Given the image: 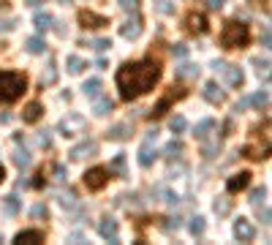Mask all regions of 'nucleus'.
Returning <instances> with one entry per match:
<instances>
[{
    "instance_id": "f257e3e1",
    "label": "nucleus",
    "mask_w": 272,
    "mask_h": 245,
    "mask_svg": "<svg viewBox=\"0 0 272 245\" xmlns=\"http://www.w3.org/2000/svg\"><path fill=\"white\" fill-rule=\"evenodd\" d=\"M161 79V63L155 58H144L136 63H125L117 68V90L123 101H136L139 95L150 93Z\"/></svg>"
},
{
    "instance_id": "f03ea898",
    "label": "nucleus",
    "mask_w": 272,
    "mask_h": 245,
    "mask_svg": "<svg viewBox=\"0 0 272 245\" xmlns=\"http://www.w3.org/2000/svg\"><path fill=\"white\" fill-rule=\"evenodd\" d=\"M27 90V76L19 71H0V104H14Z\"/></svg>"
},
{
    "instance_id": "7ed1b4c3",
    "label": "nucleus",
    "mask_w": 272,
    "mask_h": 245,
    "mask_svg": "<svg viewBox=\"0 0 272 245\" xmlns=\"http://www.w3.org/2000/svg\"><path fill=\"white\" fill-rule=\"evenodd\" d=\"M248 41H250V28L245 22L231 19V22L223 25V33H220V47L223 49H243L248 47Z\"/></svg>"
},
{
    "instance_id": "20e7f679",
    "label": "nucleus",
    "mask_w": 272,
    "mask_h": 245,
    "mask_svg": "<svg viewBox=\"0 0 272 245\" xmlns=\"http://www.w3.org/2000/svg\"><path fill=\"white\" fill-rule=\"evenodd\" d=\"M185 95H188V90H185V88H174V85H172V88H169L163 95H161L158 104H155L153 109H150V117H163L166 112H169V106L177 104V101H180V98H185Z\"/></svg>"
},
{
    "instance_id": "39448f33",
    "label": "nucleus",
    "mask_w": 272,
    "mask_h": 245,
    "mask_svg": "<svg viewBox=\"0 0 272 245\" xmlns=\"http://www.w3.org/2000/svg\"><path fill=\"white\" fill-rule=\"evenodd\" d=\"M107 183H109L107 166H93V169L84 172V185H87V191H101V188H107Z\"/></svg>"
},
{
    "instance_id": "423d86ee",
    "label": "nucleus",
    "mask_w": 272,
    "mask_h": 245,
    "mask_svg": "<svg viewBox=\"0 0 272 245\" xmlns=\"http://www.w3.org/2000/svg\"><path fill=\"white\" fill-rule=\"evenodd\" d=\"M213 68L218 71V74H223V76H226V82H229L231 88H243L245 76H243V71L237 68V65H229V63H223V60H215Z\"/></svg>"
},
{
    "instance_id": "0eeeda50",
    "label": "nucleus",
    "mask_w": 272,
    "mask_h": 245,
    "mask_svg": "<svg viewBox=\"0 0 272 245\" xmlns=\"http://www.w3.org/2000/svg\"><path fill=\"white\" fill-rule=\"evenodd\" d=\"M185 30L193 35H201V33H207V17L199 11H190L188 17H185Z\"/></svg>"
},
{
    "instance_id": "6e6552de",
    "label": "nucleus",
    "mask_w": 272,
    "mask_h": 245,
    "mask_svg": "<svg viewBox=\"0 0 272 245\" xmlns=\"http://www.w3.org/2000/svg\"><path fill=\"white\" fill-rule=\"evenodd\" d=\"M234 237L240 240V243H250V240L256 237V226L248 218H237L234 221Z\"/></svg>"
},
{
    "instance_id": "1a4fd4ad",
    "label": "nucleus",
    "mask_w": 272,
    "mask_h": 245,
    "mask_svg": "<svg viewBox=\"0 0 272 245\" xmlns=\"http://www.w3.org/2000/svg\"><path fill=\"white\" fill-rule=\"evenodd\" d=\"M95 153H98V145H95L93 139H84V142H79V145H74L68 155H71L74 161H82V158H90V155H95Z\"/></svg>"
},
{
    "instance_id": "9d476101",
    "label": "nucleus",
    "mask_w": 272,
    "mask_h": 245,
    "mask_svg": "<svg viewBox=\"0 0 272 245\" xmlns=\"http://www.w3.org/2000/svg\"><path fill=\"white\" fill-rule=\"evenodd\" d=\"M79 25L82 28H93V30H98V28H107L109 25V19L107 17H101V14H93V11H79Z\"/></svg>"
},
{
    "instance_id": "9b49d317",
    "label": "nucleus",
    "mask_w": 272,
    "mask_h": 245,
    "mask_svg": "<svg viewBox=\"0 0 272 245\" xmlns=\"http://www.w3.org/2000/svg\"><path fill=\"white\" fill-rule=\"evenodd\" d=\"M14 243L17 245H41L44 243V232L41 229H25V232H19L17 237H14Z\"/></svg>"
},
{
    "instance_id": "f8f14e48",
    "label": "nucleus",
    "mask_w": 272,
    "mask_h": 245,
    "mask_svg": "<svg viewBox=\"0 0 272 245\" xmlns=\"http://www.w3.org/2000/svg\"><path fill=\"white\" fill-rule=\"evenodd\" d=\"M250 185V172H240V175H231L226 180V191L229 193H237V191H245Z\"/></svg>"
},
{
    "instance_id": "ddd939ff",
    "label": "nucleus",
    "mask_w": 272,
    "mask_h": 245,
    "mask_svg": "<svg viewBox=\"0 0 272 245\" xmlns=\"http://www.w3.org/2000/svg\"><path fill=\"white\" fill-rule=\"evenodd\" d=\"M120 35H123V38H139V35H142V17L136 11H134V19H128V22L120 28Z\"/></svg>"
},
{
    "instance_id": "4468645a",
    "label": "nucleus",
    "mask_w": 272,
    "mask_h": 245,
    "mask_svg": "<svg viewBox=\"0 0 272 245\" xmlns=\"http://www.w3.org/2000/svg\"><path fill=\"white\" fill-rule=\"evenodd\" d=\"M74 128H79V131L84 128V117L82 115H68V117L60 120V131H63L65 136H74Z\"/></svg>"
},
{
    "instance_id": "2eb2a0df",
    "label": "nucleus",
    "mask_w": 272,
    "mask_h": 245,
    "mask_svg": "<svg viewBox=\"0 0 272 245\" xmlns=\"http://www.w3.org/2000/svg\"><path fill=\"white\" fill-rule=\"evenodd\" d=\"M98 234H101L104 240H109V243H117V234H120L117 221H112V218H104V221L98 223Z\"/></svg>"
},
{
    "instance_id": "dca6fc26",
    "label": "nucleus",
    "mask_w": 272,
    "mask_h": 245,
    "mask_svg": "<svg viewBox=\"0 0 272 245\" xmlns=\"http://www.w3.org/2000/svg\"><path fill=\"white\" fill-rule=\"evenodd\" d=\"M201 93H204V98H207L210 104H223V101H226V93L218 88V85H215V82H207Z\"/></svg>"
},
{
    "instance_id": "f3484780",
    "label": "nucleus",
    "mask_w": 272,
    "mask_h": 245,
    "mask_svg": "<svg viewBox=\"0 0 272 245\" xmlns=\"http://www.w3.org/2000/svg\"><path fill=\"white\" fill-rule=\"evenodd\" d=\"M44 115V109H41V104L38 101H30L27 106H25V112H22V120L25 122H38V117Z\"/></svg>"
},
{
    "instance_id": "a211bd4d",
    "label": "nucleus",
    "mask_w": 272,
    "mask_h": 245,
    "mask_svg": "<svg viewBox=\"0 0 272 245\" xmlns=\"http://www.w3.org/2000/svg\"><path fill=\"white\" fill-rule=\"evenodd\" d=\"M109 139H114V142H123V139H128L131 136V125L128 122H117V125H112V128H109Z\"/></svg>"
},
{
    "instance_id": "6ab92c4d",
    "label": "nucleus",
    "mask_w": 272,
    "mask_h": 245,
    "mask_svg": "<svg viewBox=\"0 0 272 245\" xmlns=\"http://www.w3.org/2000/svg\"><path fill=\"white\" fill-rule=\"evenodd\" d=\"M155 158H158V153L150 147V142H144V145L139 147V163H142V166H153Z\"/></svg>"
},
{
    "instance_id": "aec40b11",
    "label": "nucleus",
    "mask_w": 272,
    "mask_h": 245,
    "mask_svg": "<svg viewBox=\"0 0 272 245\" xmlns=\"http://www.w3.org/2000/svg\"><path fill=\"white\" fill-rule=\"evenodd\" d=\"M33 22H36V28L41 30V33H47L49 28H52V22H54V17L49 11H36V17H33Z\"/></svg>"
},
{
    "instance_id": "412c9836",
    "label": "nucleus",
    "mask_w": 272,
    "mask_h": 245,
    "mask_svg": "<svg viewBox=\"0 0 272 245\" xmlns=\"http://www.w3.org/2000/svg\"><path fill=\"white\" fill-rule=\"evenodd\" d=\"M213 128H215V120H213V117H207V120L196 122L193 136H196V139H201V142H204V139H207V131H213Z\"/></svg>"
},
{
    "instance_id": "4be33fe9",
    "label": "nucleus",
    "mask_w": 272,
    "mask_h": 245,
    "mask_svg": "<svg viewBox=\"0 0 272 245\" xmlns=\"http://www.w3.org/2000/svg\"><path fill=\"white\" fill-rule=\"evenodd\" d=\"M114 109V104H112V98H101V95H95V104H93V112L98 117H104V115H109V112Z\"/></svg>"
},
{
    "instance_id": "5701e85b",
    "label": "nucleus",
    "mask_w": 272,
    "mask_h": 245,
    "mask_svg": "<svg viewBox=\"0 0 272 245\" xmlns=\"http://www.w3.org/2000/svg\"><path fill=\"white\" fill-rule=\"evenodd\" d=\"M25 49H27L30 55H44V49H47V44H44L41 35H33V38L25 41Z\"/></svg>"
},
{
    "instance_id": "b1692460",
    "label": "nucleus",
    "mask_w": 272,
    "mask_h": 245,
    "mask_svg": "<svg viewBox=\"0 0 272 245\" xmlns=\"http://www.w3.org/2000/svg\"><path fill=\"white\" fill-rule=\"evenodd\" d=\"M65 68H68V74H82V71L87 68V63H84L82 58H77V55H68V58H65Z\"/></svg>"
},
{
    "instance_id": "393cba45",
    "label": "nucleus",
    "mask_w": 272,
    "mask_h": 245,
    "mask_svg": "<svg viewBox=\"0 0 272 245\" xmlns=\"http://www.w3.org/2000/svg\"><path fill=\"white\" fill-rule=\"evenodd\" d=\"M174 74L180 76V79H196L199 76V65H193V63H183Z\"/></svg>"
},
{
    "instance_id": "a878e982",
    "label": "nucleus",
    "mask_w": 272,
    "mask_h": 245,
    "mask_svg": "<svg viewBox=\"0 0 272 245\" xmlns=\"http://www.w3.org/2000/svg\"><path fill=\"white\" fill-rule=\"evenodd\" d=\"M101 88H104V85H101L98 76H95V79H87V82L82 85V90H84V95H87V98H95V95H101Z\"/></svg>"
},
{
    "instance_id": "bb28decb",
    "label": "nucleus",
    "mask_w": 272,
    "mask_h": 245,
    "mask_svg": "<svg viewBox=\"0 0 272 245\" xmlns=\"http://www.w3.org/2000/svg\"><path fill=\"white\" fill-rule=\"evenodd\" d=\"M109 172H114L117 177H128V169H125V155L120 153V155H114V161L109 163Z\"/></svg>"
},
{
    "instance_id": "cd10ccee",
    "label": "nucleus",
    "mask_w": 272,
    "mask_h": 245,
    "mask_svg": "<svg viewBox=\"0 0 272 245\" xmlns=\"http://www.w3.org/2000/svg\"><path fill=\"white\" fill-rule=\"evenodd\" d=\"M248 101H250V106H256V109H267V106H270V90H259V93Z\"/></svg>"
},
{
    "instance_id": "c85d7f7f",
    "label": "nucleus",
    "mask_w": 272,
    "mask_h": 245,
    "mask_svg": "<svg viewBox=\"0 0 272 245\" xmlns=\"http://www.w3.org/2000/svg\"><path fill=\"white\" fill-rule=\"evenodd\" d=\"M183 150H185V147H183V142H169V145H166V150H163V155L166 158H169V161H174V158H180V155H183Z\"/></svg>"
},
{
    "instance_id": "c756f323",
    "label": "nucleus",
    "mask_w": 272,
    "mask_h": 245,
    "mask_svg": "<svg viewBox=\"0 0 272 245\" xmlns=\"http://www.w3.org/2000/svg\"><path fill=\"white\" fill-rule=\"evenodd\" d=\"M213 210L218 213V215H229V213H231V199L229 196H218V199H215V204H213Z\"/></svg>"
},
{
    "instance_id": "7c9ffc66",
    "label": "nucleus",
    "mask_w": 272,
    "mask_h": 245,
    "mask_svg": "<svg viewBox=\"0 0 272 245\" xmlns=\"http://www.w3.org/2000/svg\"><path fill=\"white\" fill-rule=\"evenodd\" d=\"M3 210H6L8 215H17L19 213V199L14 196V193H8V196L3 199Z\"/></svg>"
},
{
    "instance_id": "2f4dec72",
    "label": "nucleus",
    "mask_w": 272,
    "mask_h": 245,
    "mask_svg": "<svg viewBox=\"0 0 272 245\" xmlns=\"http://www.w3.org/2000/svg\"><path fill=\"white\" fill-rule=\"evenodd\" d=\"M188 232L193 234V237H201V234H204V218H201V215L190 218V223H188Z\"/></svg>"
},
{
    "instance_id": "473e14b6",
    "label": "nucleus",
    "mask_w": 272,
    "mask_h": 245,
    "mask_svg": "<svg viewBox=\"0 0 272 245\" xmlns=\"http://www.w3.org/2000/svg\"><path fill=\"white\" fill-rule=\"evenodd\" d=\"M169 128H172V134H183V131L188 128V122H185L183 115H177V117H172V120H169Z\"/></svg>"
},
{
    "instance_id": "72a5a7b5",
    "label": "nucleus",
    "mask_w": 272,
    "mask_h": 245,
    "mask_svg": "<svg viewBox=\"0 0 272 245\" xmlns=\"http://www.w3.org/2000/svg\"><path fill=\"white\" fill-rule=\"evenodd\" d=\"M14 163H17L19 169H27L30 166V153L27 150H17L14 153Z\"/></svg>"
},
{
    "instance_id": "f704fd0d",
    "label": "nucleus",
    "mask_w": 272,
    "mask_h": 245,
    "mask_svg": "<svg viewBox=\"0 0 272 245\" xmlns=\"http://www.w3.org/2000/svg\"><path fill=\"white\" fill-rule=\"evenodd\" d=\"M54 79H57V71H54V60H49V63H47V74L41 76V88H44V85H52Z\"/></svg>"
},
{
    "instance_id": "c9c22d12",
    "label": "nucleus",
    "mask_w": 272,
    "mask_h": 245,
    "mask_svg": "<svg viewBox=\"0 0 272 245\" xmlns=\"http://www.w3.org/2000/svg\"><path fill=\"white\" fill-rule=\"evenodd\" d=\"M220 153V142H207V145L201 147V155L204 158H215Z\"/></svg>"
},
{
    "instance_id": "e433bc0d",
    "label": "nucleus",
    "mask_w": 272,
    "mask_h": 245,
    "mask_svg": "<svg viewBox=\"0 0 272 245\" xmlns=\"http://www.w3.org/2000/svg\"><path fill=\"white\" fill-rule=\"evenodd\" d=\"M30 215L36 218V221H44V218H49V207L47 204H36V207L30 210Z\"/></svg>"
},
{
    "instance_id": "4c0bfd02",
    "label": "nucleus",
    "mask_w": 272,
    "mask_h": 245,
    "mask_svg": "<svg viewBox=\"0 0 272 245\" xmlns=\"http://www.w3.org/2000/svg\"><path fill=\"white\" fill-rule=\"evenodd\" d=\"M180 226H183V223H180V218H177V215H174V218H163V232H166V234L177 232Z\"/></svg>"
},
{
    "instance_id": "58836bf2",
    "label": "nucleus",
    "mask_w": 272,
    "mask_h": 245,
    "mask_svg": "<svg viewBox=\"0 0 272 245\" xmlns=\"http://www.w3.org/2000/svg\"><path fill=\"white\" fill-rule=\"evenodd\" d=\"M253 65H256V71H259V76L264 74V79L270 76V60H261V58H256V60H253Z\"/></svg>"
},
{
    "instance_id": "ea45409f",
    "label": "nucleus",
    "mask_w": 272,
    "mask_h": 245,
    "mask_svg": "<svg viewBox=\"0 0 272 245\" xmlns=\"http://www.w3.org/2000/svg\"><path fill=\"white\" fill-rule=\"evenodd\" d=\"M90 47H93L95 52H107V49L112 47V41H109V38H95L93 44H90Z\"/></svg>"
},
{
    "instance_id": "a19ab883",
    "label": "nucleus",
    "mask_w": 272,
    "mask_h": 245,
    "mask_svg": "<svg viewBox=\"0 0 272 245\" xmlns=\"http://www.w3.org/2000/svg\"><path fill=\"white\" fill-rule=\"evenodd\" d=\"M264 196H267V188H253V191H250V204H261Z\"/></svg>"
},
{
    "instance_id": "79ce46f5",
    "label": "nucleus",
    "mask_w": 272,
    "mask_h": 245,
    "mask_svg": "<svg viewBox=\"0 0 272 245\" xmlns=\"http://www.w3.org/2000/svg\"><path fill=\"white\" fill-rule=\"evenodd\" d=\"M169 52H172V58H185V55H188V47H185V44H172Z\"/></svg>"
},
{
    "instance_id": "37998d69",
    "label": "nucleus",
    "mask_w": 272,
    "mask_h": 245,
    "mask_svg": "<svg viewBox=\"0 0 272 245\" xmlns=\"http://www.w3.org/2000/svg\"><path fill=\"white\" fill-rule=\"evenodd\" d=\"M120 8L128 11V14H134V11H139V0H120Z\"/></svg>"
},
{
    "instance_id": "c03bdc74",
    "label": "nucleus",
    "mask_w": 272,
    "mask_h": 245,
    "mask_svg": "<svg viewBox=\"0 0 272 245\" xmlns=\"http://www.w3.org/2000/svg\"><path fill=\"white\" fill-rule=\"evenodd\" d=\"M60 204L63 207H77V196L74 193H60Z\"/></svg>"
},
{
    "instance_id": "a18cd8bd",
    "label": "nucleus",
    "mask_w": 272,
    "mask_h": 245,
    "mask_svg": "<svg viewBox=\"0 0 272 245\" xmlns=\"http://www.w3.org/2000/svg\"><path fill=\"white\" fill-rule=\"evenodd\" d=\"M52 172H54V180H65V177H68V172H65V166H63V163H54V166H52Z\"/></svg>"
},
{
    "instance_id": "49530a36",
    "label": "nucleus",
    "mask_w": 272,
    "mask_h": 245,
    "mask_svg": "<svg viewBox=\"0 0 272 245\" xmlns=\"http://www.w3.org/2000/svg\"><path fill=\"white\" fill-rule=\"evenodd\" d=\"M270 44H272V35H270V28L264 25V30H261V47L270 49Z\"/></svg>"
},
{
    "instance_id": "de8ad7c7",
    "label": "nucleus",
    "mask_w": 272,
    "mask_h": 245,
    "mask_svg": "<svg viewBox=\"0 0 272 245\" xmlns=\"http://www.w3.org/2000/svg\"><path fill=\"white\" fill-rule=\"evenodd\" d=\"M17 28V19H0V30L3 33H8V30H14Z\"/></svg>"
},
{
    "instance_id": "09e8293b",
    "label": "nucleus",
    "mask_w": 272,
    "mask_h": 245,
    "mask_svg": "<svg viewBox=\"0 0 272 245\" xmlns=\"http://www.w3.org/2000/svg\"><path fill=\"white\" fill-rule=\"evenodd\" d=\"M38 145H41V147H49V145H52V136H49V131H41V134H38Z\"/></svg>"
},
{
    "instance_id": "8fccbe9b",
    "label": "nucleus",
    "mask_w": 272,
    "mask_h": 245,
    "mask_svg": "<svg viewBox=\"0 0 272 245\" xmlns=\"http://www.w3.org/2000/svg\"><path fill=\"white\" fill-rule=\"evenodd\" d=\"M259 207V204H256ZM259 218H261V223H270V207H259Z\"/></svg>"
},
{
    "instance_id": "3c124183",
    "label": "nucleus",
    "mask_w": 272,
    "mask_h": 245,
    "mask_svg": "<svg viewBox=\"0 0 272 245\" xmlns=\"http://www.w3.org/2000/svg\"><path fill=\"white\" fill-rule=\"evenodd\" d=\"M207 8H213V11H220V8H223V0H207Z\"/></svg>"
},
{
    "instance_id": "603ef678",
    "label": "nucleus",
    "mask_w": 272,
    "mask_h": 245,
    "mask_svg": "<svg viewBox=\"0 0 272 245\" xmlns=\"http://www.w3.org/2000/svg\"><path fill=\"white\" fill-rule=\"evenodd\" d=\"M248 106H250V101H248V98H243L240 104L234 106V112H243V109H248Z\"/></svg>"
},
{
    "instance_id": "864d4df0",
    "label": "nucleus",
    "mask_w": 272,
    "mask_h": 245,
    "mask_svg": "<svg viewBox=\"0 0 272 245\" xmlns=\"http://www.w3.org/2000/svg\"><path fill=\"white\" fill-rule=\"evenodd\" d=\"M30 185H33V188H41V185H44V172H41V175H36V180L30 183Z\"/></svg>"
},
{
    "instance_id": "5fc2aeb1",
    "label": "nucleus",
    "mask_w": 272,
    "mask_h": 245,
    "mask_svg": "<svg viewBox=\"0 0 272 245\" xmlns=\"http://www.w3.org/2000/svg\"><path fill=\"white\" fill-rule=\"evenodd\" d=\"M161 11H163V14H172L174 6H172V3H161Z\"/></svg>"
},
{
    "instance_id": "6e6d98bb",
    "label": "nucleus",
    "mask_w": 272,
    "mask_h": 245,
    "mask_svg": "<svg viewBox=\"0 0 272 245\" xmlns=\"http://www.w3.org/2000/svg\"><path fill=\"white\" fill-rule=\"evenodd\" d=\"M231 134V120H226L223 122V136H229Z\"/></svg>"
},
{
    "instance_id": "4d7b16f0",
    "label": "nucleus",
    "mask_w": 272,
    "mask_h": 245,
    "mask_svg": "<svg viewBox=\"0 0 272 245\" xmlns=\"http://www.w3.org/2000/svg\"><path fill=\"white\" fill-rule=\"evenodd\" d=\"M6 180V169H3V163H0V183Z\"/></svg>"
},
{
    "instance_id": "13d9d810",
    "label": "nucleus",
    "mask_w": 272,
    "mask_h": 245,
    "mask_svg": "<svg viewBox=\"0 0 272 245\" xmlns=\"http://www.w3.org/2000/svg\"><path fill=\"white\" fill-rule=\"evenodd\" d=\"M44 0H27V6H41Z\"/></svg>"
},
{
    "instance_id": "bf43d9fd",
    "label": "nucleus",
    "mask_w": 272,
    "mask_h": 245,
    "mask_svg": "<svg viewBox=\"0 0 272 245\" xmlns=\"http://www.w3.org/2000/svg\"><path fill=\"white\" fill-rule=\"evenodd\" d=\"M60 3H71V0H60Z\"/></svg>"
},
{
    "instance_id": "052dcab7",
    "label": "nucleus",
    "mask_w": 272,
    "mask_h": 245,
    "mask_svg": "<svg viewBox=\"0 0 272 245\" xmlns=\"http://www.w3.org/2000/svg\"><path fill=\"white\" fill-rule=\"evenodd\" d=\"M0 243H3V237H0Z\"/></svg>"
}]
</instances>
